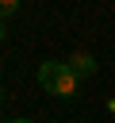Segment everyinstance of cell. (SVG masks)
Wrapping results in <instances>:
<instances>
[{
  "instance_id": "cell-1",
  "label": "cell",
  "mask_w": 115,
  "mask_h": 123,
  "mask_svg": "<svg viewBox=\"0 0 115 123\" xmlns=\"http://www.w3.org/2000/svg\"><path fill=\"white\" fill-rule=\"evenodd\" d=\"M38 85H42L46 92L61 96V100H73L77 88H80V77H77L65 62H42V65H38Z\"/></svg>"
},
{
  "instance_id": "cell-2",
  "label": "cell",
  "mask_w": 115,
  "mask_h": 123,
  "mask_svg": "<svg viewBox=\"0 0 115 123\" xmlns=\"http://www.w3.org/2000/svg\"><path fill=\"white\" fill-rule=\"evenodd\" d=\"M65 65H69L77 77H92V73H96V58H92V54H84V50H80V54H73Z\"/></svg>"
},
{
  "instance_id": "cell-3",
  "label": "cell",
  "mask_w": 115,
  "mask_h": 123,
  "mask_svg": "<svg viewBox=\"0 0 115 123\" xmlns=\"http://www.w3.org/2000/svg\"><path fill=\"white\" fill-rule=\"evenodd\" d=\"M15 12H19V0H0V23L8 15H15Z\"/></svg>"
},
{
  "instance_id": "cell-4",
  "label": "cell",
  "mask_w": 115,
  "mask_h": 123,
  "mask_svg": "<svg viewBox=\"0 0 115 123\" xmlns=\"http://www.w3.org/2000/svg\"><path fill=\"white\" fill-rule=\"evenodd\" d=\"M8 123H31V119H8Z\"/></svg>"
},
{
  "instance_id": "cell-5",
  "label": "cell",
  "mask_w": 115,
  "mask_h": 123,
  "mask_svg": "<svg viewBox=\"0 0 115 123\" xmlns=\"http://www.w3.org/2000/svg\"><path fill=\"white\" fill-rule=\"evenodd\" d=\"M0 104H4V88H0Z\"/></svg>"
},
{
  "instance_id": "cell-6",
  "label": "cell",
  "mask_w": 115,
  "mask_h": 123,
  "mask_svg": "<svg viewBox=\"0 0 115 123\" xmlns=\"http://www.w3.org/2000/svg\"><path fill=\"white\" fill-rule=\"evenodd\" d=\"M0 38H4V23H0Z\"/></svg>"
}]
</instances>
